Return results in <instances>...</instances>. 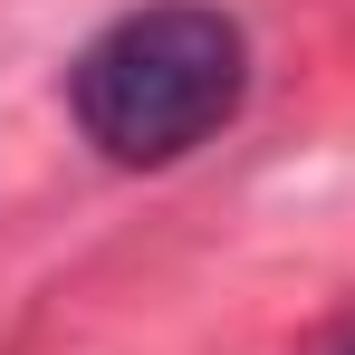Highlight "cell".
Segmentation results:
<instances>
[{
  "instance_id": "1",
  "label": "cell",
  "mask_w": 355,
  "mask_h": 355,
  "mask_svg": "<svg viewBox=\"0 0 355 355\" xmlns=\"http://www.w3.org/2000/svg\"><path fill=\"white\" fill-rule=\"evenodd\" d=\"M250 96V39L211 0H154L96 29L67 67V106L106 164H182Z\"/></svg>"
}]
</instances>
